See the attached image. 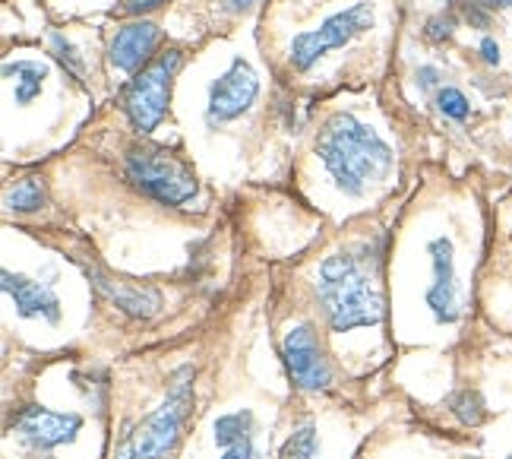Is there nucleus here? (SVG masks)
<instances>
[{"label":"nucleus","mask_w":512,"mask_h":459,"mask_svg":"<svg viewBox=\"0 0 512 459\" xmlns=\"http://www.w3.org/2000/svg\"><path fill=\"white\" fill-rule=\"evenodd\" d=\"M316 153L338 187L351 197H361L373 181H379L392 168L389 143L351 114H332L326 127L320 130Z\"/></svg>","instance_id":"obj_1"},{"label":"nucleus","mask_w":512,"mask_h":459,"mask_svg":"<svg viewBox=\"0 0 512 459\" xmlns=\"http://www.w3.org/2000/svg\"><path fill=\"white\" fill-rule=\"evenodd\" d=\"M316 294H320V304L336 333L377 326L383 320V298L351 253H332L323 260L320 276H316Z\"/></svg>","instance_id":"obj_2"},{"label":"nucleus","mask_w":512,"mask_h":459,"mask_svg":"<svg viewBox=\"0 0 512 459\" xmlns=\"http://www.w3.org/2000/svg\"><path fill=\"white\" fill-rule=\"evenodd\" d=\"M190 406H193V368L187 365L171 377L168 396H165L162 406L121 437L114 459H165L175 450L177 437H181Z\"/></svg>","instance_id":"obj_3"},{"label":"nucleus","mask_w":512,"mask_h":459,"mask_svg":"<svg viewBox=\"0 0 512 459\" xmlns=\"http://www.w3.org/2000/svg\"><path fill=\"white\" fill-rule=\"evenodd\" d=\"M127 175L143 194L152 200L168 203V207H181V203L197 197V175L184 165L177 155L158 146H136L127 155Z\"/></svg>","instance_id":"obj_4"},{"label":"nucleus","mask_w":512,"mask_h":459,"mask_svg":"<svg viewBox=\"0 0 512 459\" xmlns=\"http://www.w3.org/2000/svg\"><path fill=\"white\" fill-rule=\"evenodd\" d=\"M177 67H181V51H165L149 67H143V73H136L133 83L127 86L123 105H127V114L136 130L149 133L165 118V108L171 99V80H175Z\"/></svg>","instance_id":"obj_5"},{"label":"nucleus","mask_w":512,"mask_h":459,"mask_svg":"<svg viewBox=\"0 0 512 459\" xmlns=\"http://www.w3.org/2000/svg\"><path fill=\"white\" fill-rule=\"evenodd\" d=\"M373 19H377L373 4H364L361 0V4H355V6H348V10L329 16L320 29L294 36V42H292L294 70H310L323 54L332 51V48H345L351 38L364 36L367 29H373Z\"/></svg>","instance_id":"obj_6"},{"label":"nucleus","mask_w":512,"mask_h":459,"mask_svg":"<svg viewBox=\"0 0 512 459\" xmlns=\"http://www.w3.org/2000/svg\"><path fill=\"white\" fill-rule=\"evenodd\" d=\"M282 358H285L288 377L294 380L297 390H307V393H320L332 383V368L323 358V348L316 342L314 326L301 324L282 339Z\"/></svg>","instance_id":"obj_7"},{"label":"nucleus","mask_w":512,"mask_h":459,"mask_svg":"<svg viewBox=\"0 0 512 459\" xmlns=\"http://www.w3.org/2000/svg\"><path fill=\"white\" fill-rule=\"evenodd\" d=\"M260 95V80H256L253 67L247 60H234L231 70L221 77L209 89V124H225L247 112Z\"/></svg>","instance_id":"obj_8"},{"label":"nucleus","mask_w":512,"mask_h":459,"mask_svg":"<svg viewBox=\"0 0 512 459\" xmlns=\"http://www.w3.org/2000/svg\"><path fill=\"white\" fill-rule=\"evenodd\" d=\"M433 263V283L427 285V307H431L437 324H455L459 320V279H455V257L449 238H433L427 244Z\"/></svg>","instance_id":"obj_9"},{"label":"nucleus","mask_w":512,"mask_h":459,"mask_svg":"<svg viewBox=\"0 0 512 459\" xmlns=\"http://www.w3.org/2000/svg\"><path fill=\"white\" fill-rule=\"evenodd\" d=\"M16 431L36 454H48V450L76 441V434L82 431V418L76 412H51V409L29 406L19 412Z\"/></svg>","instance_id":"obj_10"},{"label":"nucleus","mask_w":512,"mask_h":459,"mask_svg":"<svg viewBox=\"0 0 512 459\" xmlns=\"http://www.w3.org/2000/svg\"><path fill=\"white\" fill-rule=\"evenodd\" d=\"M0 289L13 298L19 317H45L48 324H58L60 320V301H58V294H54L51 285L4 270L0 272Z\"/></svg>","instance_id":"obj_11"},{"label":"nucleus","mask_w":512,"mask_h":459,"mask_svg":"<svg viewBox=\"0 0 512 459\" xmlns=\"http://www.w3.org/2000/svg\"><path fill=\"white\" fill-rule=\"evenodd\" d=\"M82 270H86L89 283L95 285L111 304H117L123 314H130V317H155L158 311H162V294L155 289H140V285H123V283H114V279H108L101 270H95V266L82 263Z\"/></svg>","instance_id":"obj_12"},{"label":"nucleus","mask_w":512,"mask_h":459,"mask_svg":"<svg viewBox=\"0 0 512 459\" xmlns=\"http://www.w3.org/2000/svg\"><path fill=\"white\" fill-rule=\"evenodd\" d=\"M158 42V26L155 23H130L117 32V38L111 42V64L123 73H136L143 67V60H149V54L155 51Z\"/></svg>","instance_id":"obj_13"},{"label":"nucleus","mask_w":512,"mask_h":459,"mask_svg":"<svg viewBox=\"0 0 512 459\" xmlns=\"http://www.w3.org/2000/svg\"><path fill=\"white\" fill-rule=\"evenodd\" d=\"M216 443L221 447V459H260L256 456V437H253V415L247 409L225 412L212 424Z\"/></svg>","instance_id":"obj_14"},{"label":"nucleus","mask_w":512,"mask_h":459,"mask_svg":"<svg viewBox=\"0 0 512 459\" xmlns=\"http://www.w3.org/2000/svg\"><path fill=\"white\" fill-rule=\"evenodd\" d=\"M45 64L38 60H16V64H4V77L13 80V99L16 105H29L32 99L41 92L45 83Z\"/></svg>","instance_id":"obj_15"},{"label":"nucleus","mask_w":512,"mask_h":459,"mask_svg":"<svg viewBox=\"0 0 512 459\" xmlns=\"http://www.w3.org/2000/svg\"><path fill=\"white\" fill-rule=\"evenodd\" d=\"M279 459H316V424L301 422L279 450Z\"/></svg>","instance_id":"obj_16"},{"label":"nucleus","mask_w":512,"mask_h":459,"mask_svg":"<svg viewBox=\"0 0 512 459\" xmlns=\"http://www.w3.org/2000/svg\"><path fill=\"white\" fill-rule=\"evenodd\" d=\"M6 207L16 212H36L45 207V184L38 177H26L6 194Z\"/></svg>","instance_id":"obj_17"},{"label":"nucleus","mask_w":512,"mask_h":459,"mask_svg":"<svg viewBox=\"0 0 512 459\" xmlns=\"http://www.w3.org/2000/svg\"><path fill=\"white\" fill-rule=\"evenodd\" d=\"M449 406H453V412L462 424H481L484 415H487L477 390H462V393H455L453 400H449Z\"/></svg>","instance_id":"obj_18"},{"label":"nucleus","mask_w":512,"mask_h":459,"mask_svg":"<svg viewBox=\"0 0 512 459\" xmlns=\"http://www.w3.org/2000/svg\"><path fill=\"white\" fill-rule=\"evenodd\" d=\"M437 108L446 118H453V121H465L468 118V99L465 95L459 92V89H443V92L437 95Z\"/></svg>","instance_id":"obj_19"},{"label":"nucleus","mask_w":512,"mask_h":459,"mask_svg":"<svg viewBox=\"0 0 512 459\" xmlns=\"http://www.w3.org/2000/svg\"><path fill=\"white\" fill-rule=\"evenodd\" d=\"M51 45H54V51H58V58L64 60V64H73V70L80 73V60H76V54H73V48L64 42L60 36H51Z\"/></svg>","instance_id":"obj_20"},{"label":"nucleus","mask_w":512,"mask_h":459,"mask_svg":"<svg viewBox=\"0 0 512 459\" xmlns=\"http://www.w3.org/2000/svg\"><path fill=\"white\" fill-rule=\"evenodd\" d=\"M427 36L431 38H449L453 36V23H449V19H431V26H427Z\"/></svg>","instance_id":"obj_21"},{"label":"nucleus","mask_w":512,"mask_h":459,"mask_svg":"<svg viewBox=\"0 0 512 459\" xmlns=\"http://www.w3.org/2000/svg\"><path fill=\"white\" fill-rule=\"evenodd\" d=\"M162 4H168V0H127V4H123V10H127V13H143V10H155V6H162Z\"/></svg>","instance_id":"obj_22"},{"label":"nucleus","mask_w":512,"mask_h":459,"mask_svg":"<svg viewBox=\"0 0 512 459\" xmlns=\"http://www.w3.org/2000/svg\"><path fill=\"white\" fill-rule=\"evenodd\" d=\"M481 54H484V60H487V64H500V48H496L494 38H484Z\"/></svg>","instance_id":"obj_23"},{"label":"nucleus","mask_w":512,"mask_h":459,"mask_svg":"<svg viewBox=\"0 0 512 459\" xmlns=\"http://www.w3.org/2000/svg\"><path fill=\"white\" fill-rule=\"evenodd\" d=\"M437 77H440V73L433 70V67H424V70L418 73V83L427 89V86H433V83H437Z\"/></svg>","instance_id":"obj_24"},{"label":"nucleus","mask_w":512,"mask_h":459,"mask_svg":"<svg viewBox=\"0 0 512 459\" xmlns=\"http://www.w3.org/2000/svg\"><path fill=\"white\" fill-rule=\"evenodd\" d=\"M253 4H256V0H225V6L231 13H240V10H247V6H253Z\"/></svg>","instance_id":"obj_25"},{"label":"nucleus","mask_w":512,"mask_h":459,"mask_svg":"<svg viewBox=\"0 0 512 459\" xmlns=\"http://www.w3.org/2000/svg\"><path fill=\"white\" fill-rule=\"evenodd\" d=\"M487 4H494V6H512V0H487Z\"/></svg>","instance_id":"obj_26"},{"label":"nucleus","mask_w":512,"mask_h":459,"mask_svg":"<svg viewBox=\"0 0 512 459\" xmlns=\"http://www.w3.org/2000/svg\"><path fill=\"white\" fill-rule=\"evenodd\" d=\"M509 459H512V456H509Z\"/></svg>","instance_id":"obj_27"}]
</instances>
